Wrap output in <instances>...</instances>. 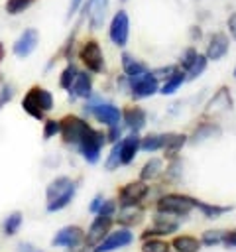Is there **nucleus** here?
Wrapping results in <instances>:
<instances>
[{"instance_id": "nucleus-1", "label": "nucleus", "mask_w": 236, "mask_h": 252, "mask_svg": "<svg viewBox=\"0 0 236 252\" xmlns=\"http://www.w3.org/2000/svg\"><path fill=\"white\" fill-rule=\"evenodd\" d=\"M77 189H79V181H73L67 175H59V177L51 179L45 187L47 213H57V211H63L65 207H69V203L77 195Z\"/></svg>"}, {"instance_id": "nucleus-2", "label": "nucleus", "mask_w": 236, "mask_h": 252, "mask_svg": "<svg viewBox=\"0 0 236 252\" xmlns=\"http://www.w3.org/2000/svg\"><path fill=\"white\" fill-rule=\"evenodd\" d=\"M53 106H55L53 93L39 85L30 87L22 98V110L33 120H45V114L53 110Z\"/></svg>"}, {"instance_id": "nucleus-3", "label": "nucleus", "mask_w": 236, "mask_h": 252, "mask_svg": "<svg viewBox=\"0 0 236 252\" xmlns=\"http://www.w3.org/2000/svg\"><path fill=\"white\" fill-rule=\"evenodd\" d=\"M83 110L87 114H90L96 122L104 124V126H114V124H120L122 122V108L116 106L110 100H104V98L96 96V94H92L85 102V108Z\"/></svg>"}, {"instance_id": "nucleus-4", "label": "nucleus", "mask_w": 236, "mask_h": 252, "mask_svg": "<svg viewBox=\"0 0 236 252\" xmlns=\"http://www.w3.org/2000/svg\"><path fill=\"white\" fill-rule=\"evenodd\" d=\"M195 197L191 195H183V193H163L161 197H157L155 201V211L163 213V215H171L177 219H185L189 217V213L195 209L193 205Z\"/></svg>"}, {"instance_id": "nucleus-5", "label": "nucleus", "mask_w": 236, "mask_h": 252, "mask_svg": "<svg viewBox=\"0 0 236 252\" xmlns=\"http://www.w3.org/2000/svg\"><path fill=\"white\" fill-rule=\"evenodd\" d=\"M77 57H79V61L83 63V67H85L88 73H92V75H100V73L106 71V59H104L102 45H100L96 39H92V37L85 39V41L79 45Z\"/></svg>"}, {"instance_id": "nucleus-6", "label": "nucleus", "mask_w": 236, "mask_h": 252, "mask_svg": "<svg viewBox=\"0 0 236 252\" xmlns=\"http://www.w3.org/2000/svg\"><path fill=\"white\" fill-rule=\"evenodd\" d=\"M104 144H106V134H104L102 130H98V128L92 126V128L83 136V140L79 142L77 152L81 154V158H83L87 163L96 165V163L100 161V154H102Z\"/></svg>"}, {"instance_id": "nucleus-7", "label": "nucleus", "mask_w": 236, "mask_h": 252, "mask_svg": "<svg viewBox=\"0 0 236 252\" xmlns=\"http://www.w3.org/2000/svg\"><path fill=\"white\" fill-rule=\"evenodd\" d=\"M159 85H161L159 79L153 75L151 69H148L142 75L128 77V94L134 100H146L159 93Z\"/></svg>"}, {"instance_id": "nucleus-8", "label": "nucleus", "mask_w": 236, "mask_h": 252, "mask_svg": "<svg viewBox=\"0 0 236 252\" xmlns=\"http://www.w3.org/2000/svg\"><path fill=\"white\" fill-rule=\"evenodd\" d=\"M90 128H92V126H90L88 120H85L83 116H79V114H67V116L61 118V132H59V136H61V140H63L65 146L77 148L79 142L83 140V136H85Z\"/></svg>"}, {"instance_id": "nucleus-9", "label": "nucleus", "mask_w": 236, "mask_h": 252, "mask_svg": "<svg viewBox=\"0 0 236 252\" xmlns=\"http://www.w3.org/2000/svg\"><path fill=\"white\" fill-rule=\"evenodd\" d=\"M108 10H110V0H85L79 12L83 14V20L87 22L88 30L96 32L106 24Z\"/></svg>"}, {"instance_id": "nucleus-10", "label": "nucleus", "mask_w": 236, "mask_h": 252, "mask_svg": "<svg viewBox=\"0 0 236 252\" xmlns=\"http://www.w3.org/2000/svg\"><path fill=\"white\" fill-rule=\"evenodd\" d=\"M108 39L116 47H126L130 39V16L126 10H116L108 22Z\"/></svg>"}, {"instance_id": "nucleus-11", "label": "nucleus", "mask_w": 236, "mask_h": 252, "mask_svg": "<svg viewBox=\"0 0 236 252\" xmlns=\"http://www.w3.org/2000/svg\"><path fill=\"white\" fill-rule=\"evenodd\" d=\"M179 226H181V219L171 217V215H163V213H157V211H155L153 220H151V226H148V228L140 234V238H142V240H146V238H155V236L161 238V236H167V234L177 232Z\"/></svg>"}, {"instance_id": "nucleus-12", "label": "nucleus", "mask_w": 236, "mask_h": 252, "mask_svg": "<svg viewBox=\"0 0 236 252\" xmlns=\"http://www.w3.org/2000/svg\"><path fill=\"white\" fill-rule=\"evenodd\" d=\"M149 183L142 181V179H136V181H130L126 185L120 187L118 191V207H124V205H138L142 201H146L149 197Z\"/></svg>"}, {"instance_id": "nucleus-13", "label": "nucleus", "mask_w": 236, "mask_h": 252, "mask_svg": "<svg viewBox=\"0 0 236 252\" xmlns=\"http://www.w3.org/2000/svg\"><path fill=\"white\" fill-rule=\"evenodd\" d=\"M134 242V234L130 228L126 226H120L116 230H110L94 248L92 252H112V250H120V248H126Z\"/></svg>"}, {"instance_id": "nucleus-14", "label": "nucleus", "mask_w": 236, "mask_h": 252, "mask_svg": "<svg viewBox=\"0 0 236 252\" xmlns=\"http://www.w3.org/2000/svg\"><path fill=\"white\" fill-rule=\"evenodd\" d=\"M83 244H85V230L77 224H67V226L59 228L55 232V236L51 238V246H57V248L75 250Z\"/></svg>"}, {"instance_id": "nucleus-15", "label": "nucleus", "mask_w": 236, "mask_h": 252, "mask_svg": "<svg viewBox=\"0 0 236 252\" xmlns=\"http://www.w3.org/2000/svg\"><path fill=\"white\" fill-rule=\"evenodd\" d=\"M37 43H39V32L35 28H26L12 43V53L20 59H26L35 51Z\"/></svg>"}, {"instance_id": "nucleus-16", "label": "nucleus", "mask_w": 236, "mask_h": 252, "mask_svg": "<svg viewBox=\"0 0 236 252\" xmlns=\"http://www.w3.org/2000/svg\"><path fill=\"white\" fill-rule=\"evenodd\" d=\"M69 98L71 100H77V98H83V100H88L92 94H94V83H92V73H88L87 69H79L73 85L69 87L67 91Z\"/></svg>"}, {"instance_id": "nucleus-17", "label": "nucleus", "mask_w": 236, "mask_h": 252, "mask_svg": "<svg viewBox=\"0 0 236 252\" xmlns=\"http://www.w3.org/2000/svg\"><path fill=\"white\" fill-rule=\"evenodd\" d=\"M114 224V217H104V215H96L88 226V230L85 232V244L94 248L112 228Z\"/></svg>"}, {"instance_id": "nucleus-18", "label": "nucleus", "mask_w": 236, "mask_h": 252, "mask_svg": "<svg viewBox=\"0 0 236 252\" xmlns=\"http://www.w3.org/2000/svg\"><path fill=\"white\" fill-rule=\"evenodd\" d=\"M230 49V37L226 32H212L206 39L205 55L208 61H220Z\"/></svg>"}, {"instance_id": "nucleus-19", "label": "nucleus", "mask_w": 236, "mask_h": 252, "mask_svg": "<svg viewBox=\"0 0 236 252\" xmlns=\"http://www.w3.org/2000/svg\"><path fill=\"white\" fill-rule=\"evenodd\" d=\"M122 124L128 132L140 134L148 124V112L140 104H130L122 108Z\"/></svg>"}, {"instance_id": "nucleus-20", "label": "nucleus", "mask_w": 236, "mask_h": 252, "mask_svg": "<svg viewBox=\"0 0 236 252\" xmlns=\"http://www.w3.org/2000/svg\"><path fill=\"white\" fill-rule=\"evenodd\" d=\"M144 217H146V209L142 203L124 205V207H118V211H116V222L120 226H126V228H134V226L142 224Z\"/></svg>"}, {"instance_id": "nucleus-21", "label": "nucleus", "mask_w": 236, "mask_h": 252, "mask_svg": "<svg viewBox=\"0 0 236 252\" xmlns=\"http://www.w3.org/2000/svg\"><path fill=\"white\" fill-rule=\"evenodd\" d=\"M140 142H142V136L136 134V132H128L126 136H122L120 140V159H122V165H130L138 152H140Z\"/></svg>"}, {"instance_id": "nucleus-22", "label": "nucleus", "mask_w": 236, "mask_h": 252, "mask_svg": "<svg viewBox=\"0 0 236 252\" xmlns=\"http://www.w3.org/2000/svg\"><path fill=\"white\" fill-rule=\"evenodd\" d=\"M189 142V136L187 134H179V132H165V146H163V159H173V158H179V152L181 148Z\"/></svg>"}, {"instance_id": "nucleus-23", "label": "nucleus", "mask_w": 236, "mask_h": 252, "mask_svg": "<svg viewBox=\"0 0 236 252\" xmlns=\"http://www.w3.org/2000/svg\"><path fill=\"white\" fill-rule=\"evenodd\" d=\"M120 65H122V73L128 77H136V75H142L148 71V65L130 51H124L120 55Z\"/></svg>"}, {"instance_id": "nucleus-24", "label": "nucleus", "mask_w": 236, "mask_h": 252, "mask_svg": "<svg viewBox=\"0 0 236 252\" xmlns=\"http://www.w3.org/2000/svg\"><path fill=\"white\" fill-rule=\"evenodd\" d=\"M187 81V75H185V71L183 69H175L169 77H165L163 79V83L159 85V94H163V96H169V94H175L181 87H183V83Z\"/></svg>"}, {"instance_id": "nucleus-25", "label": "nucleus", "mask_w": 236, "mask_h": 252, "mask_svg": "<svg viewBox=\"0 0 236 252\" xmlns=\"http://www.w3.org/2000/svg\"><path fill=\"white\" fill-rule=\"evenodd\" d=\"M220 134H222V130H220L218 124H214V122H203V124H197L195 132L189 136V142L191 144H201V142L210 140V138H216Z\"/></svg>"}, {"instance_id": "nucleus-26", "label": "nucleus", "mask_w": 236, "mask_h": 252, "mask_svg": "<svg viewBox=\"0 0 236 252\" xmlns=\"http://www.w3.org/2000/svg\"><path fill=\"white\" fill-rule=\"evenodd\" d=\"M193 205H195V209H199V211H201V215H203L205 219H208V220L220 219L222 215H226V213H230V211H232V207H230V205H214V203H205V201H201V199H197V197H195Z\"/></svg>"}, {"instance_id": "nucleus-27", "label": "nucleus", "mask_w": 236, "mask_h": 252, "mask_svg": "<svg viewBox=\"0 0 236 252\" xmlns=\"http://www.w3.org/2000/svg\"><path fill=\"white\" fill-rule=\"evenodd\" d=\"M201 238L193 234H177L171 240V250L173 252H199L201 250Z\"/></svg>"}, {"instance_id": "nucleus-28", "label": "nucleus", "mask_w": 236, "mask_h": 252, "mask_svg": "<svg viewBox=\"0 0 236 252\" xmlns=\"http://www.w3.org/2000/svg\"><path fill=\"white\" fill-rule=\"evenodd\" d=\"M206 65H208L206 55L199 51V53H197V55L183 67V71H185V75H187V81H195V79H199V77L206 71Z\"/></svg>"}, {"instance_id": "nucleus-29", "label": "nucleus", "mask_w": 236, "mask_h": 252, "mask_svg": "<svg viewBox=\"0 0 236 252\" xmlns=\"http://www.w3.org/2000/svg\"><path fill=\"white\" fill-rule=\"evenodd\" d=\"M161 173H163V159L161 158H149L140 169V179L149 183V181H155L157 177H161Z\"/></svg>"}, {"instance_id": "nucleus-30", "label": "nucleus", "mask_w": 236, "mask_h": 252, "mask_svg": "<svg viewBox=\"0 0 236 252\" xmlns=\"http://www.w3.org/2000/svg\"><path fill=\"white\" fill-rule=\"evenodd\" d=\"M163 146H165V132H161V134L151 132V134L142 136V142H140V152L153 154V152L163 150Z\"/></svg>"}, {"instance_id": "nucleus-31", "label": "nucleus", "mask_w": 236, "mask_h": 252, "mask_svg": "<svg viewBox=\"0 0 236 252\" xmlns=\"http://www.w3.org/2000/svg\"><path fill=\"white\" fill-rule=\"evenodd\" d=\"M22 222H24V215L20 211H12L2 222V232L6 236H16L22 228Z\"/></svg>"}, {"instance_id": "nucleus-32", "label": "nucleus", "mask_w": 236, "mask_h": 252, "mask_svg": "<svg viewBox=\"0 0 236 252\" xmlns=\"http://www.w3.org/2000/svg\"><path fill=\"white\" fill-rule=\"evenodd\" d=\"M220 104V108H232V98H230V89H226V87H222L216 94H212V98H210V102L206 104V112H210L214 106H218Z\"/></svg>"}, {"instance_id": "nucleus-33", "label": "nucleus", "mask_w": 236, "mask_h": 252, "mask_svg": "<svg viewBox=\"0 0 236 252\" xmlns=\"http://www.w3.org/2000/svg\"><path fill=\"white\" fill-rule=\"evenodd\" d=\"M142 252H171V242L165 238H146L142 240Z\"/></svg>"}, {"instance_id": "nucleus-34", "label": "nucleus", "mask_w": 236, "mask_h": 252, "mask_svg": "<svg viewBox=\"0 0 236 252\" xmlns=\"http://www.w3.org/2000/svg\"><path fill=\"white\" fill-rule=\"evenodd\" d=\"M77 73H79V67H77L73 61H67V65L63 67V71L59 73V87H61L63 91H69V87L73 85Z\"/></svg>"}, {"instance_id": "nucleus-35", "label": "nucleus", "mask_w": 236, "mask_h": 252, "mask_svg": "<svg viewBox=\"0 0 236 252\" xmlns=\"http://www.w3.org/2000/svg\"><path fill=\"white\" fill-rule=\"evenodd\" d=\"M37 0H6L4 2V12L8 16H20L24 14L28 8H31Z\"/></svg>"}, {"instance_id": "nucleus-36", "label": "nucleus", "mask_w": 236, "mask_h": 252, "mask_svg": "<svg viewBox=\"0 0 236 252\" xmlns=\"http://www.w3.org/2000/svg\"><path fill=\"white\" fill-rule=\"evenodd\" d=\"M224 234H226L224 228H210V230H205V232L201 234V244H203V246H218V244H222Z\"/></svg>"}, {"instance_id": "nucleus-37", "label": "nucleus", "mask_w": 236, "mask_h": 252, "mask_svg": "<svg viewBox=\"0 0 236 252\" xmlns=\"http://www.w3.org/2000/svg\"><path fill=\"white\" fill-rule=\"evenodd\" d=\"M120 165H122V159H120V140H118V142H114L110 146V152H108V156L104 159V169L106 171H114Z\"/></svg>"}, {"instance_id": "nucleus-38", "label": "nucleus", "mask_w": 236, "mask_h": 252, "mask_svg": "<svg viewBox=\"0 0 236 252\" xmlns=\"http://www.w3.org/2000/svg\"><path fill=\"white\" fill-rule=\"evenodd\" d=\"M59 132H61V120H55V118H45L43 120V132H41L43 140H51Z\"/></svg>"}, {"instance_id": "nucleus-39", "label": "nucleus", "mask_w": 236, "mask_h": 252, "mask_svg": "<svg viewBox=\"0 0 236 252\" xmlns=\"http://www.w3.org/2000/svg\"><path fill=\"white\" fill-rule=\"evenodd\" d=\"M14 94H16L14 85L12 83H2V87H0V110L14 98Z\"/></svg>"}, {"instance_id": "nucleus-40", "label": "nucleus", "mask_w": 236, "mask_h": 252, "mask_svg": "<svg viewBox=\"0 0 236 252\" xmlns=\"http://www.w3.org/2000/svg\"><path fill=\"white\" fill-rule=\"evenodd\" d=\"M106 142L108 144H114L118 140H122L124 136V124H114V126H106Z\"/></svg>"}, {"instance_id": "nucleus-41", "label": "nucleus", "mask_w": 236, "mask_h": 252, "mask_svg": "<svg viewBox=\"0 0 236 252\" xmlns=\"http://www.w3.org/2000/svg\"><path fill=\"white\" fill-rule=\"evenodd\" d=\"M118 211V201L116 199H104L102 201V207L98 209L96 215H104V217H114Z\"/></svg>"}, {"instance_id": "nucleus-42", "label": "nucleus", "mask_w": 236, "mask_h": 252, "mask_svg": "<svg viewBox=\"0 0 236 252\" xmlns=\"http://www.w3.org/2000/svg\"><path fill=\"white\" fill-rule=\"evenodd\" d=\"M177 67H179V65L175 63V65H163V67H157V69H151V71H153V75H155V77L161 81V79L169 77V75H171V73H173Z\"/></svg>"}, {"instance_id": "nucleus-43", "label": "nucleus", "mask_w": 236, "mask_h": 252, "mask_svg": "<svg viewBox=\"0 0 236 252\" xmlns=\"http://www.w3.org/2000/svg\"><path fill=\"white\" fill-rule=\"evenodd\" d=\"M222 244H224L226 248H230V250H236V228H232V230H226Z\"/></svg>"}, {"instance_id": "nucleus-44", "label": "nucleus", "mask_w": 236, "mask_h": 252, "mask_svg": "<svg viewBox=\"0 0 236 252\" xmlns=\"http://www.w3.org/2000/svg\"><path fill=\"white\" fill-rule=\"evenodd\" d=\"M83 2H85V0H71V2H69V8H67V20H71L73 16H77V14H79V10H81Z\"/></svg>"}, {"instance_id": "nucleus-45", "label": "nucleus", "mask_w": 236, "mask_h": 252, "mask_svg": "<svg viewBox=\"0 0 236 252\" xmlns=\"http://www.w3.org/2000/svg\"><path fill=\"white\" fill-rule=\"evenodd\" d=\"M102 201H104V197L98 193V195H94L92 199H90V203H88V211L92 213V215H96L98 213V209L102 207Z\"/></svg>"}, {"instance_id": "nucleus-46", "label": "nucleus", "mask_w": 236, "mask_h": 252, "mask_svg": "<svg viewBox=\"0 0 236 252\" xmlns=\"http://www.w3.org/2000/svg\"><path fill=\"white\" fill-rule=\"evenodd\" d=\"M226 28H228L230 37L236 39V12H232V14L226 18Z\"/></svg>"}, {"instance_id": "nucleus-47", "label": "nucleus", "mask_w": 236, "mask_h": 252, "mask_svg": "<svg viewBox=\"0 0 236 252\" xmlns=\"http://www.w3.org/2000/svg\"><path fill=\"white\" fill-rule=\"evenodd\" d=\"M18 252H33V246L30 242H20L18 244Z\"/></svg>"}, {"instance_id": "nucleus-48", "label": "nucleus", "mask_w": 236, "mask_h": 252, "mask_svg": "<svg viewBox=\"0 0 236 252\" xmlns=\"http://www.w3.org/2000/svg\"><path fill=\"white\" fill-rule=\"evenodd\" d=\"M191 37H193V39H201V37H203V32H201L199 26H193V28H191Z\"/></svg>"}, {"instance_id": "nucleus-49", "label": "nucleus", "mask_w": 236, "mask_h": 252, "mask_svg": "<svg viewBox=\"0 0 236 252\" xmlns=\"http://www.w3.org/2000/svg\"><path fill=\"white\" fill-rule=\"evenodd\" d=\"M71 252H92V248L87 246V244H83V246H79V248H75V250H71Z\"/></svg>"}, {"instance_id": "nucleus-50", "label": "nucleus", "mask_w": 236, "mask_h": 252, "mask_svg": "<svg viewBox=\"0 0 236 252\" xmlns=\"http://www.w3.org/2000/svg\"><path fill=\"white\" fill-rule=\"evenodd\" d=\"M4 57H6V45L0 41V63L4 61Z\"/></svg>"}, {"instance_id": "nucleus-51", "label": "nucleus", "mask_w": 236, "mask_h": 252, "mask_svg": "<svg viewBox=\"0 0 236 252\" xmlns=\"http://www.w3.org/2000/svg\"><path fill=\"white\" fill-rule=\"evenodd\" d=\"M232 75H234V79H236V65H234V71H232Z\"/></svg>"}, {"instance_id": "nucleus-52", "label": "nucleus", "mask_w": 236, "mask_h": 252, "mask_svg": "<svg viewBox=\"0 0 236 252\" xmlns=\"http://www.w3.org/2000/svg\"><path fill=\"white\" fill-rule=\"evenodd\" d=\"M2 83H4V81H2V77H0V87H2Z\"/></svg>"}, {"instance_id": "nucleus-53", "label": "nucleus", "mask_w": 236, "mask_h": 252, "mask_svg": "<svg viewBox=\"0 0 236 252\" xmlns=\"http://www.w3.org/2000/svg\"><path fill=\"white\" fill-rule=\"evenodd\" d=\"M120 2H126V0H120Z\"/></svg>"}]
</instances>
